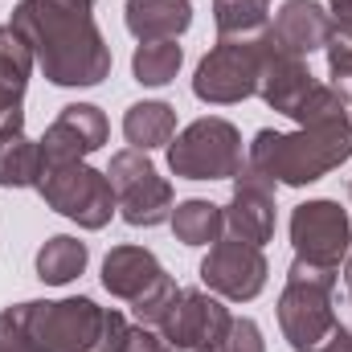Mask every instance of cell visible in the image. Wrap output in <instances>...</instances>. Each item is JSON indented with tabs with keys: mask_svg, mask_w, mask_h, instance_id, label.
I'll use <instances>...</instances> for the list:
<instances>
[{
	"mask_svg": "<svg viewBox=\"0 0 352 352\" xmlns=\"http://www.w3.org/2000/svg\"><path fill=\"white\" fill-rule=\"evenodd\" d=\"M8 25L54 87H98L111 74V45L94 21V0H21Z\"/></svg>",
	"mask_w": 352,
	"mask_h": 352,
	"instance_id": "cell-1",
	"label": "cell"
},
{
	"mask_svg": "<svg viewBox=\"0 0 352 352\" xmlns=\"http://www.w3.org/2000/svg\"><path fill=\"white\" fill-rule=\"evenodd\" d=\"M352 160V115H324L311 123H299V131H274L263 127L254 144L246 148V164L263 173L270 184L303 188L332 168Z\"/></svg>",
	"mask_w": 352,
	"mask_h": 352,
	"instance_id": "cell-2",
	"label": "cell"
},
{
	"mask_svg": "<svg viewBox=\"0 0 352 352\" xmlns=\"http://www.w3.org/2000/svg\"><path fill=\"white\" fill-rule=\"evenodd\" d=\"M336 283H340V270L332 266H316L303 258L291 263L287 287L278 295V328L295 352H320V344L336 332L340 324L332 307Z\"/></svg>",
	"mask_w": 352,
	"mask_h": 352,
	"instance_id": "cell-3",
	"label": "cell"
},
{
	"mask_svg": "<svg viewBox=\"0 0 352 352\" xmlns=\"http://www.w3.org/2000/svg\"><path fill=\"white\" fill-rule=\"evenodd\" d=\"M102 287L131 303L135 320L144 328H156L164 320V311L176 299V278L160 266V258L148 246H111V254L102 258Z\"/></svg>",
	"mask_w": 352,
	"mask_h": 352,
	"instance_id": "cell-4",
	"label": "cell"
},
{
	"mask_svg": "<svg viewBox=\"0 0 352 352\" xmlns=\"http://www.w3.org/2000/svg\"><path fill=\"white\" fill-rule=\"evenodd\" d=\"M16 316L37 352H98L107 307H98L87 295H74L16 303Z\"/></svg>",
	"mask_w": 352,
	"mask_h": 352,
	"instance_id": "cell-5",
	"label": "cell"
},
{
	"mask_svg": "<svg viewBox=\"0 0 352 352\" xmlns=\"http://www.w3.org/2000/svg\"><path fill=\"white\" fill-rule=\"evenodd\" d=\"M168 168L180 180H234L246 168L242 131L230 119H192L168 144Z\"/></svg>",
	"mask_w": 352,
	"mask_h": 352,
	"instance_id": "cell-6",
	"label": "cell"
},
{
	"mask_svg": "<svg viewBox=\"0 0 352 352\" xmlns=\"http://www.w3.org/2000/svg\"><path fill=\"white\" fill-rule=\"evenodd\" d=\"M37 192L41 201L78 221L82 230H102L119 205H115V188H111V176L90 168L87 160H62V164H41V176H37Z\"/></svg>",
	"mask_w": 352,
	"mask_h": 352,
	"instance_id": "cell-7",
	"label": "cell"
},
{
	"mask_svg": "<svg viewBox=\"0 0 352 352\" xmlns=\"http://www.w3.org/2000/svg\"><path fill=\"white\" fill-rule=\"evenodd\" d=\"M263 74V33L258 37H221L192 74V94L209 107H234L258 94Z\"/></svg>",
	"mask_w": 352,
	"mask_h": 352,
	"instance_id": "cell-8",
	"label": "cell"
},
{
	"mask_svg": "<svg viewBox=\"0 0 352 352\" xmlns=\"http://www.w3.org/2000/svg\"><path fill=\"white\" fill-rule=\"evenodd\" d=\"M111 188H115V205H119V217L135 230H152V226H164L173 217V184L156 173V164L148 160V152L140 148H123L111 156Z\"/></svg>",
	"mask_w": 352,
	"mask_h": 352,
	"instance_id": "cell-9",
	"label": "cell"
},
{
	"mask_svg": "<svg viewBox=\"0 0 352 352\" xmlns=\"http://www.w3.org/2000/svg\"><path fill=\"white\" fill-rule=\"evenodd\" d=\"M291 246H295V258H303V263L340 270V263L352 254L349 209H340V201H332V197H316V201L295 205V213H291Z\"/></svg>",
	"mask_w": 352,
	"mask_h": 352,
	"instance_id": "cell-10",
	"label": "cell"
},
{
	"mask_svg": "<svg viewBox=\"0 0 352 352\" xmlns=\"http://www.w3.org/2000/svg\"><path fill=\"white\" fill-rule=\"evenodd\" d=\"M234 316L230 307L201 287H180L173 299V307L164 311V320L156 324V332L173 344L176 352H213L226 332H230Z\"/></svg>",
	"mask_w": 352,
	"mask_h": 352,
	"instance_id": "cell-11",
	"label": "cell"
},
{
	"mask_svg": "<svg viewBox=\"0 0 352 352\" xmlns=\"http://www.w3.org/2000/svg\"><path fill=\"white\" fill-rule=\"evenodd\" d=\"M266 274H270V266H266L263 246H250L238 238H217L209 246V254L201 258L205 291H213L217 299H230V303L258 299L266 287Z\"/></svg>",
	"mask_w": 352,
	"mask_h": 352,
	"instance_id": "cell-12",
	"label": "cell"
},
{
	"mask_svg": "<svg viewBox=\"0 0 352 352\" xmlns=\"http://www.w3.org/2000/svg\"><path fill=\"white\" fill-rule=\"evenodd\" d=\"M320 87L307 70V58L283 50L270 33V25L263 29V74H258V98H263L270 111L295 119L299 107L307 102V94Z\"/></svg>",
	"mask_w": 352,
	"mask_h": 352,
	"instance_id": "cell-13",
	"label": "cell"
},
{
	"mask_svg": "<svg viewBox=\"0 0 352 352\" xmlns=\"http://www.w3.org/2000/svg\"><path fill=\"white\" fill-rule=\"evenodd\" d=\"M111 135L107 115L94 102H70L62 107V115L45 127L41 144V164H62V160H87L94 156Z\"/></svg>",
	"mask_w": 352,
	"mask_h": 352,
	"instance_id": "cell-14",
	"label": "cell"
},
{
	"mask_svg": "<svg viewBox=\"0 0 352 352\" xmlns=\"http://www.w3.org/2000/svg\"><path fill=\"white\" fill-rule=\"evenodd\" d=\"M221 209H226V238L250 246H266L274 238V184L250 164L234 176V197Z\"/></svg>",
	"mask_w": 352,
	"mask_h": 352,
	"instance_id": "cell-15",
	"label": "cell"
},
{
	"mask_svg": "<svg viewBox=\"0 0 352 352\" xmlns=\"http://www.w3.org/2000/svg\"><path fill=\"white\" fill-rule=\"evenodd\" d=\"M270 33H274V41H278L283 50L307 58V54H316V50L328 45V37H332V16H328V8L316 4V0H287V4L274 12Z\"/></svg>",
	"mask_w": 352,
	"mask_h": 352,
	"instance_id": "cell-16",
	"label": "cell"
},
{
	"mask_svg": "<svg viewBox=\"0 0 352 352\" xmlns=\"http://www.w3.org/2000/svg\"><path fill=\"white\" fill-rule=\"evenodd\" d=\"M123 25L135 41H176L192 25V0H127Z\"/></svg>",
	"mask_w": 352,
	"mask_h": 352,
	"instance_id": "cell-17",
	"label": "cell"
},
{
	"mask_svg": "<svg viewBox=\"0 0 352 352\" xmlns=\"http://www.w3.org/2000/svg\"><path fill=\"white\" fill-rule=\"evenodd\" d=\"M123 135H127V144L140 148V152H152V148L173 144L176 107L160 102V98H144V102L127 107V115H123Z\"/></svg>",
	"mask_w": 352,
	"mask_h": 352,
	"instance_id": "cell-18",
	"label": "cell"
},
{
	"mask_svg": "<svg viewBox=\"0 0 352 352\" xmlns=\"http://www.w3.org/2000/svg\"><path fill=\"white\" fill-rule=\"evenodd\" d=\"M168 226H173L176 242H184V246H213L217 238H226V209L205 197H188V201L173 205Z\"/></svg>",
	"mask_w": 352,
	"mask_h": 352,
	"instance_id": "cell-19",
	"label": "cell"
},
{
	"mask_svg": "<svg viewBox=\"0 0 352 352\" xmlns=\"http://www.w3.org/2000/svg\"><path fill=\"white\" fill-rule=\"evenodd\" d=\"M41 144L25 135V127L0 131V188H37Z\"/></svg>",
	"mask_w": 352,
	"mask_h": 352,
	"instance_id": "cell-20",
	"label": "cell"
},
{
	"mask_svg": "<svg viewBox=\"0 0 352 352\" xmlns=\"http://www.w3.org/2000/svg\"><path fill=\"white\" fill-rule=\"evenodd\" d=\"M90 263V250L87 242L70 238V234H54L41 250H37V278L50 283V287H66L74 283Z\"/></svg>",
	"mask_w": 352,
	"mask_h": 352,
	"instance_id": "cell-21",
	"label": "cell"
},
{
	"mask_svg": "<svg viewBox=\"0 0 352 352\" xmlns=\"http://www.w3.org/2000/svg\"><path fill=\"white\" fill-rule=\"evenodd\" d=\"M98 352H176L156 328H144V324H131L123 311H107L102 320V340Z\"/></svg>",
	"mask_w": 352,
	"mask_h": 352,
	"instance_id": "cell-22",
	"label": "cell"
},
{
	"mask_svg": "<svg viewBox=\"0 0 352 352\" xmlns=\"http://www.w3.org/2000/svg\"><path fill=\"white\" fill-rule=\"evenodd\" d=\"M184 50L176 41H140L131 54V74L140 87H168L180 74Z\"/></svg>",
	"mask_w": 352,
	"mask_h": 352,
	"instance_id": "cell-23",
	"label": "cell"
},
{
	"mask_svg": "<svg viewBox=\"0 0 352 352\" xmlns=\"http://www.w3.org/2000/svg\"><path fill=\"white\" fill-rule=\"evenodd\" d=\"M213 25L221 37H258L270 25V0H213Z\"/></svg>",
	"mask_w": 352,
	"mask_h": 352,
	"instance_id": "cell-24",
	"label": "cell"
},
{
	"mask_svg": "<svg viewBox=\"0 0 352 352\" xmlns=\"http://www.w3.org/2000/svg\"><path fill=\"white\" fill-rule=\"evenodd\" d=\"M324 54H328L332 87L349 94V87H352V41H349V37H340V33H332V37H328V45H324Z\"/></svg>",
	"mask_w": 352,
	"mask_h": 352,
	"instance_id": "cell-25",
	"label": "cell"
},
{
	"mask_svg": "<svg viewBox=\"0 0 352 352\" xmlns=\"http://www.w3.org/2000/svg\"><path fill=\"white\" fill-rule=\"evenodd\" d=\"M213 352H266L263 328H258L250 316H242V320H234V324H230L226 340H221Z\"/></svg>",
	"mask_w": 352,
	"mask_h": 352,
	"instance_id": "cell-26",
	"label": "cell"
},
{
	"mask_svg": "<svg viewBox=\"0 0 352 352\" xmlns=\"http://www.w3.org/2000/svg\"><path fill=\"white\" fill-rule=\"evenodd\" d=\"M0 352H37L33 340L25 336V328H21L16 307H0Z\"/></svg>",
	"mask_w": 352,
	"mask_h": 352,
	"instance_id": "cell-27",
	"label": "cell"
},
{
	"mask_svg": "<svg viewBox=\"0 0 352 352\" xmlns=\"http://www.w3.org/2000/svg\"><path fill=\"white\" fill-rule=\"evenodd\" d=\"M328 16H332V33L352 41V0H328Z\"/></svg>",
	"mask_w": 352,
	"mask_h": 352,
	"instance_id": "cell-28",
	"label": "cell"
},
{
	"mask_svg": "<svg viewBox=\"0 0 352 352\" xmlns=\"http://www.w3.org/2000/svg\"><path fill=\"white\" fill-rule=\"evenodd\" d=\"M320 352H352V332L344 328V324H336V332L320 344Z\"/></svg>",
	"mask_w": 352,
	"mask_h": 352,
	"instance_id": "cell-29",
	"label": "cell"
},
{
	"mask_svg": "<svg viewBox=\"0 0 352 352\" xmlns=\"http://www.w3.org/2000/svg\"><path fill=\"white\" fill-rule=\"evenodd\" d=\"M349 303H352V258H349Z\"/></svg>",
	"mask_w": 352,
	"mask_h": 352,
	"instance_id": "cell-30",
	"label": "cell"
},
{
	"mask_svg": "<svg viewBox=\"0 0 352 352\" xmlns=\"http://www.w3.org/2000/svg\"><path fill=\"white\" fill-rule=\"evenodd\" d=\"M349 98H352V87H349Z\"/></svg>",
	"mask_w": 352,
	"mask_h": 352,
	"instance_id": "cell-31",
	"label": "cell"
},
{
	"mask_svg": "<svg viewBox=\"0 0 352 352\" xmlns=\"http://www.w3.org/2000/svg\"><path fill=\"white\" fill-rule=\"evenodd\" d=\"M349 192H352V184H349Z\"/></svg>",
	"mask_w": 352,
	"mask_h": 352,
	"instance_id": "cell-32",
	"label": "cell"
}]
</instances>
